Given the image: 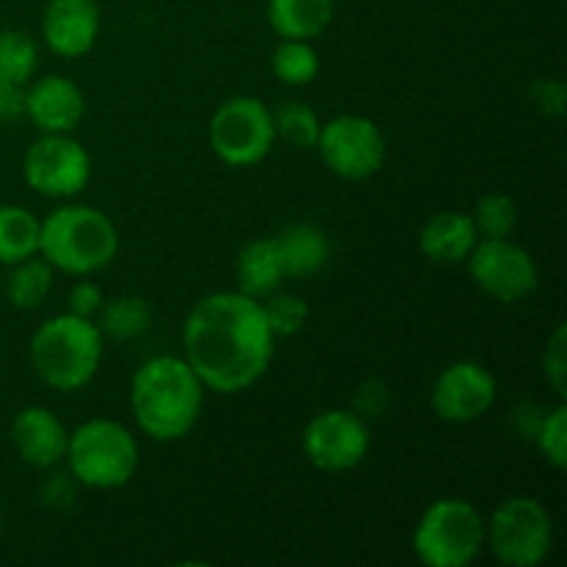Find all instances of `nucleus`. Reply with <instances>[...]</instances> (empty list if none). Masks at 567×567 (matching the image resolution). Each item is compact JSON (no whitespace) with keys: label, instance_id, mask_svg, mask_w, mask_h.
<instances>
[{"label":"nucleus","instance_id":"obj_24","mask_svg":"<svg viewBox=\"0 0 567 567\" xmlns=\"http://www.w3.org/2000/svg\"><path fill=\"white\" fill-rule=\"evenodd\" d=\"M319 53L305 39H280L271 53V72L288 86H308L319 75Z\"/></svg>","mask_w":567,"mask_h":567},{"label":"nucleus","instance_id":"obj_26","mask_svg":"<svg viewBox=\"0 0 567 567\" xmlns=\"http://www.w3.org/2000/svg\"><path fill=\"white\" fill-rule=\"evenodd\" d=\"M37 61V42L25 31H0V81L28 83Z\"/></svg>","mask_w":567,"mask_h":567},{"label":"nucleus","instance_id":"obj_25","mask_svg":"<svg viewBox=\"0 0 567 567\" xmlns=\"http://www.w3.org/2000/svg\"><path fill=\"white\" fill-rule=\"evenodd\" d=\"M271 122H275V133L288 142L291 147H302L310 150L316 147L321 133V120L308 103L302 100H288V103L277 105L271 111Z\"/></svg>","mask_w":567,"mask_h":567},{"label":"nucleus","instance_id":"obj_32","mask_svg":"<svg viewBox=\"0 0 567 567\" xmlns=\"http://www.w3.org/2000/svg\"><path fill=\"white\" fill-rule=\"evenodd\" d=\"M385 404H388V388L382 385L380 380L363 382V385L358 388V393H354V413L363 415L365 421L377 419V415L385 410Z\"/></svg>","mask_w":567,"mask_h":567},{"label":"nucleus","instance_id":"obj_10","mask_svg":"<svg viewBox=\"0 0 567 567\" xmlns=\"http://www.w3.org/2000/svg\"><path fill=\"white\" fill-rule=\"evenodd\" d=\"M25 183L42 197L70 199L86 188L92 158L70 133H42L22 158Z\"/></svg>","mask_w":567,"mask_h":567},{"label":"nucleus","instance_id":"obj_5","mask_svg":"<svg viewBox=\"0 0 567 567\" xmlns=\"http://www.w3.org/2000/svg\"><path fill=\"white\" fill-rule=\"evenodd\" d=\"M70 476L92 491H116L138 468V443L125 424L114 419H89L66 437Z\"/></svg>","mask_w":567,"mask_h":567},{"label":"nucleus","instance_id":"obj_12","mask_svg":"<svg viewBox=\"0 0 567 567\" xmlns=\"http://www.w3.org/2000/svg\"><path fill=\"white\" fill-rule=\"evenodd\" d=\"M302 449L319 471L341 474L358 468L371 449L369 421L354 410H324L305 426Z\"/></svg>","mask_w":567,"mask_h":567},{"label":"nucleus","instance_id":"obj_27","mask_svg":"<svg viewBox=\"0 0 567 567\" xmlns=\"http://www.w3.org/2000/svg\"><path fill=\"white\" fill-rule=\"evenodd\" d=\"M471 219H474L480 238H509V233L518 225V205L509 194L491 192L480 197Z\"/></svg>","mask_w":567,"mask_h":567},{"label":"nucleus","instance_id":"obj_28","mask_svg":"<svg viewBox=\"0 0 567 567\" xmlns=\"http://www.w3.org/2000/svg\"><path fill=\"white\" fill-rule=\"evenodd\" d=\"M260 308H264L266 324H269L271 336L275 338H291L297 332H302V327L308 324L310 308L305 299L293 297V293L275 291L266 299H260Z\"/></svg>","mask_w":567,"mask_h":567},{"label":"nucleus","instance_id":"obj_30","mask_svg":"<svg viewBox=\"0 0 567 567\" xmlns=\"http://www.w3.org/2000/svg\"><path fill=\"white\" fill-rule=\"evenodd\" d=\"M543 371H546L548 385L554 388L559 399H565L567 393V330L565 324H559L551 332L546 343V352H543Z\"/></svg>","mask_w":567,"mask_h":567},{"label":"nucleus","instance_id":"obj_29","mask_svg":"<svg viewBox=\"0 0 567 567\" xmlns=\"http://www.w3.org/2000/svg\"><path fill=\"white\" fill-rule=\"evenodd\" d=\"M535 441L540 454L546 457L548 465H554L557 471H563L567 465V408L565 402H559L546 419L540 421L535 432Z\"/></svg>","mask_w":567,"mask_h":567},{"label":"nucleus","instance_id":"obj_13","mask_svg":"<svg viewBox=\"0 0 567 567\" xmlns=\"http://www.w3.org/2000/svg\"><path fill=\"white\" fill-rule=\"evenodd\" d=\"M496 377L474 360L446 365L432 385V410L449 424H471L496 402Z\"/></svg>","mask_w":567,"mask_h":567},{"label":"nucleus","instance_id":"obj_8","mask_svg":"<svg viewBox=\"0 0 567 567\" xmlns=\"http://www.w3.org/2000/svg\"><path fill=\"white\" fill-rule=\"evenodd\" d=\"M271 109L258 97H230L214 111L208 125V142L216 158L227 166H255L275 147Z\"/></svg>","mask_w":567,"mask_h":567},{"label":"nucleus","instance_id":"obj_23","mask_svg":"<svg viewBox=\"0 0 567 567\" xmlns=\"http://www.w3.org/2000/svg\"><path fill=\"white\" fill-rule=\"evenodd\" d=\"M94 324L100 327V332L114 341H133V338L144 336L153 324V308L147 305V299L142 297H116L103 302L100 313L94 316Z\"/></svg>","mask_w":567,"mask_h":567},{"label":"nucleus","instance_id":"obj_20","mask_svg":"<svg viewBox=\"0 0 567 567\" xmlns=\"http://www.w3.org/2000/svg\"><path fill=\"white\" fill-rule=\"evenodd\" d=\"M271 31L280 39H316L336 17V0H269L266 6Z\"/></svg>","mask_w":567,"mask_h":567},{"label":"nucleus","instance_id":"obj_6","mask_svg":"<svg viewBox=\"0 0 567 567\" xmlns=\"http://www.w3.org/2000/svg\"><path fill=\"white\" fill-rule=\"evenodd\" d=\"M485 546V515L468 498L430 504L413 532V551L426 567H468Z\"/></svg>","mask_w":567,"mask_h":567},{"label":"nucleus","instance_id":"obj_14","mask_svg":"<svg viewBox=\"0 0 567 567\" xmlns=\"http://www.w3.org/2000/svg\"><path fill=\"white\" fill-rule=\"evenodd\" d=\"M100 14L97 0H48L42 14V37L61 59H81L97 44Z\"/></svg>","mask_w":567,"mask_h":567},{"label":"nucleus","instance_id":"obj_34","mask_svg":"<svg viewBox=\"0 0 567 567\" xmlns=\"http://www.w3.org/2000/svg\"><path fill=\"white\" fill-rule=\"evenodd\" d=\"M25 86L28 83L0 81V120L11 122L25 116Z\"/></svg>","mask_w":567,"mask_h":567},{"label":"nucleus","instance_id":"obj_2","mask_svg":"<svg viewBox=\"0 0 567 567\" xmlns=\"http://www.w3.org/2000/svg\"><path fill=\"white\" fill-rule=\"evenodd\" d=\"M205 391L186 358L161 354L136 369L131 380V410L138 430L155 443L183 441L197 426Z\"/></svg>","mask_w":567,"mask_h":567},{"label":"nucleus","instance_id":"obj_9","mask_svg":"<svg viewBox=\"0 0 567 567\" xmlns=\"http://www.w3.org/2000/svg\"><path fill=\"white\" fill-rule=\"evenodd\" d=\"M316 150L327 169L343 181H369L388 158L382 131L374 120L360 114H341L332 116L330 122H321Z\"/></svg>","mask_w":567,"mask_h":567},{"label":"nucleus","instance_id":"obj_19","mask_svg":"<svg viewBox=\"0 0 567 567\" xmlns=\"http://www.w3.org/2000/svg\"><path fill=\"white\" fill-rule=\"evenodd\" d=\"M238 291L252 299H266L269 293L280 291L286 271H282L280 252H277L275 236L271 238H252L241 247L236 260Z\"/></svg>","mask_w":567,"mask_h":567},{"label":"nucleus","instance_id":"obj_31","mask_svg":"<svg viewBox=\"0 0 567 567\" xmlns=\"http://www.w3.org/2000/svg\"><path fill=\"white\" fill-rule=\"evenodd\" d=\"M105 297L103 288L92 280H78L75 286L70 288V297H66V310L75 316H83V319H94L103 308Z\"/></svg>","mask_w":567,"mask_h":567},{"label":"nucleus","instance_id":"obj_22","mask_svg":"<svg viewBox=\"0 0 567 567\" xmlns=\"http://www.w3.org/2000/svg\"><path fill=\"white\" fill-rule=\"evenodd\" d=\"M9 280H6V297L17 310H37L42 308L44 299L53 291V266L42 258L20 260V264L9 266Z\"/></svg>","mask_w":567,"mask_h":567},{"label":"nucleus","instance_id":"obj_21","mask_svg":"<svg viewBox=\"0 0 567 567\" xmlns=\"http://www.w3.org/2000/svg\"><path fill=\"white\" fill-rule=\"evenodd\" d=\"M42 221L22 205H0V264L14 266L39 255Z\"/></svg>","mask_w":567,"mask_h":567},{"label":"nucleus","instance_id":"obj_15","mask_svg":"<svg viewBox=\"0 0 567 567\" xmlns=\"http://www.w3.org/2000/svg\"><path fill=\"white\" fill-rule=\"evenodd\" d=\"M86 114L81 86L64 75H44L25 86V116L39 133H72Z\"/></svg>","mask_w":567,"mask_h":567},{"label":"nucleus","instance_id":"obj_16","mask_svg":"<svg viewBox=\"0 0 567 567\" xmlns=\"http://www.w3.org/2000/svg\"><path fill=\"white\" fill-rule=\"evenodd\" d=\"M66 437L70 432L61 424L59 415L39 404L20 410L11 424V443L22 463L31 468H53L59 460H64Z\"/></svg>","mask_w":567,"mask_h":567},{"label":"nucleus","instance_id":"obj_33","mask_svg":"<svg viewBox=\"0 0 567 567\" xmlns=\"http://www.w3.org/2000/svg\"><path fill=\"white\" fill-rule=\"evenodd\" d=\"M532 100H535L537 109L543 111L546 116H559L565 114V86L563 81H537L535 86H532Z\"/></svg>","mask_w":567,"mask_h":567},{"label":"nucleus","instance_id":"obj_18","mask_svg":"<svg viewBox=\"0 0 567 567\" xmlns=\"http://www.w3.org/2000/svg\"><path fill=\"white\" fill-rule=\"evenodd\" d=\"M275 244L286 277H313L316 271L324 269L327 258H330L327 233L310 221L288 225L286 230L277 233Z\"/></svg>","mask_w":567,"mask_h":567},{"label":"nucleus","instance_id":"obj_11","mask_svg":"<svg viewBox=\"0 0 567 567\" xmlns=\"http://www.w3.org/2000/svg\"><path fill=\"white\" fill-rule=\"evenodd\" d=\"M465 264H468V275L476 288L504 305L529 297L540 277L529 249L509 238H480Z\"/></svg>","mask_w":567,"mask_h":567},{"label":"nucleus","instance_id":"obj_17","mask_svg":"<svg viewBox=\"0 0 567 567\" xmlns=\"http://www.w3.org/2000/svg\"><path fill=\"white\" fill-rule=\"evenodd\" d=\"M480 241L471 214L441 210L421 227L419 247L432 264H463Z\"/></svg>","mask_w":567,"mask_h":567},{"label":"nucleus","instance_id":"obj_7","mask_svg":"<svg viewBox=\"0 0 567 567\" xmlns=\"http://www.w3.org/2000/svg\"><path fill=\"white\" fill-rule=\"evenodd\" d=\"M485 543L502 565L537 567L554 546L551 513L535 496L504 498L485 520Z\"/></svg>","mask_w":567,"mask_h":567},{"label":"nucleus","instance_id":"obj_3","mask_svg":"<svg viewBox=\"0 0 567 567\" xmlns=\"http://www.w3.org/2000/svg\"><path fill=\"white\" fill-rule=\"evenodd\" d=\"M120 252V233L92 205H61L39 227V255L64 275L89 277Z\"/></svg>","mask_w":567,"mask_h":567},{"label":"nucleus","instance_id":"obj_4","mask_svg":"<svg viewBox=\"0 0 567 567\" xmlns=\"http://www.w3.org/2000/svg\"><path fill=\"white\" fill-rule=\"evenodd\" d=\"M31 365L53 391H81L94 380L103 360V332L94 319L61 313L42 321L31 338Z\"/></svg>","mask_w":567,"mask_h":567},{"label":"nucleus","instance_id":"obj_1","mask_svg":"<svg viewBox=\"0 0 567 567\" xmlns=\"http://www.w3.org/2000/svg\"><path fill=\"white\" fill-rule=\"evenodd\" d=\"M183 358L208 391L252 388L275 358V336L258 299L241 291L199 299L183 321Z\"/></svg>","mask_w":567,"mask_h":567}]
</instances>
